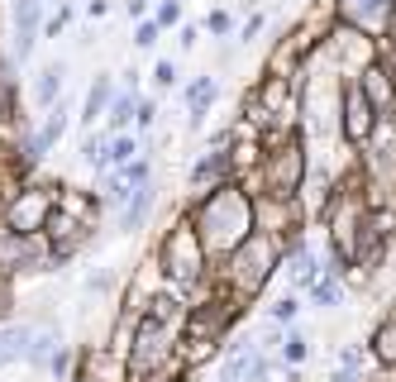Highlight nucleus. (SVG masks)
<instances>
[{"instance_id":"11","label":"nucleus","mask_w":396,"mask_h":382,"mask_svg":"<svg viewBox=\"0 0 396 382\" xmlns=\"http://www.w3.org/2000/svg\"><path fill=\"white\" fill-rule=\"evenodd\" d=\"M234 177V158L229 153H220V148H206L196 163H191V187L196 191H211L220 182H229Z\"/></svg>"},{"instance_id":"7","label":"nucleus","mask_w":396,"mask_h":382,"mask_svg":"<svg viewBox=\"0 0 396 382\" xmlns=\"http://www.w3.org/2000/svg\"><path fill=\"white\" fill-rule=\"evenodd\" d=\"M48 215H53V201L38 187H20V196L0 211V225H10V229H20V234H43Z\"/></svg>"},{"instance_id":"24","label":"nucleus","mask_w":396,"mask_h":382,"mask_svg":"<svg viewBox=\"0 0 396 382\" xmlns=\"http://www.w3.org/2000/svg\"><path fill=\"white\" fill-rule=\"evenodd\" d=\"M158 38H162V24H158V20H139V29H134V48H139V53H148Z\"/></svg>"},{"instance_id":"17","label":"nucleus","mask_w":396,"mask_h":382,"mask_svg":"<svg viewBox=\"0 0 396 382\" xmlns=\"http://www.w3.org/2000/svg\"><path fill=\"white\" fill-rule=\"evenodd\" d=\"M62 82H67V62H48L38 77H34V106L48 110L62 101Z\"/></svg>"},{"instance_id":"25","label":"nucleus","mask_w":396,"mask_h":382,"mask_svg":"<svg viewBox=\"0 0 396 382\" xmlns=\"http://www.w3.org/2000/svg\"><path fill=\"white\" fill-rule=\"evenodd\" d=\"M153 86H158V91H172V86H177V62H167V57L153 62Z\"/></svg>"},{"instance_id":"16","label":"nucleus","mask_w":396,"mask_h":382,"mask_svg":"<svg viewBox=\"0 0 396 382\" xmlns=\"http://www.w3.org/2000/svg\"><path fill=\"white\" fill-rule=\"evenodd\" d=\"M368 354L377 368H396V311L377 320V330H372V339H368Z\"/></svg>"},{"instance_id":"3","label":"nucleus","mask_w":396,"mask_h":382,"mask_svg":"<svg viewBox=\"0 0 396 382\" xmlns=\"http://www.w3.org/2000/svg\"><path fill=\"white\" fill-rule=\"evenodd\" d=\"M277 263H282L277 239L263 234V229H253L248 239H239L229 248V287H234L239 297H258L267 287V277L277 273Z\"/></svg>"},{"instance_id":"33","label":"nucleus","mask_w":396,"mask_h":382,"mask_svg":"<svg viewBox=\"0 0 396 382\" xmlns=\"http://www.w3.org/2000/svg\"><path fill=\"white\" fill-rule=\"evenodd\" d=\"M86 292H96V297L110 292V273H91V277H86Z\"/></svg>"},{"instance_id":"35","label":"nucleus","mask_w":396,"mask_h":382,"mask_svg":"<svg viewBox=\"0 0 396 382\" xmlns=\"http://www.w3.org/2000/svg\"><path fill=\"white\" fill-rule=\"evenodd\" d=\"M67 20H72V5H62L53 20H48V34H62V24H67Z\"/></svg>"},{"instance_id":"30","label":"nucleus","mask_w":396,"mask_h":382,"mask_svg":"<svg viewBox=\"0 0 396 382\" xmlns=\"http://www.w3.org/2000/svg\"><path fill=\"white\" fill-rule=\"evenodd\" d=\"M296 311H301V301H296V297H282V301H272V320H277V325H282V320H291Z\"/></svg>"},{"instance_id":"31","label":"nucleus","mask_w":396,"mask_h":382,"mask_svg":"<svg viewBox=\"0 0 396 382\" xmlns=\"http://www.w3.org/2000/svg\"><path fill=\"white\" fill-rule=\"evenodd\" d=\"M330 382H363V368H353V363H334Z\"/></svg>"},{"instance_id":"2","label":"nucleus","mask_w":396,"mask_h":382,"mask_svg":"<svg viewBox=\"0 0 396 382\" xmlns=\"http://www.w3.org/2000/svg\"><path fill=\"white\" fill-rule=\"evenodd\" d=\"M172 320H177V301L172 297H153L148 311L134 325V344H129V382L153 378L162 363L172 358Z\"/></svg>"},{"instance_id":"29","label":"nucleus","mask_w":396,"mask_h":382,"mask_svg":"<svg viewBox=\"0 0 396 382\" xmlns=\"http://www.w3.org/2000/svg\"><path fill=\"white\" fill-rule=\"evenodd\" d=\"M120 177H125L129 187H139V182H148V163H143V158H129V163H125V172H120Z\"/></svg>"},{"instance_id":"28","label":"nucleus","mask_w":396,"mask_h":382,"mask_svg":"<svg viewBox=\"0 0 396 382\" xmlns=\"http://www.w3.org/2000/svg\"><path fill=\"white\" fill-rule=\"evenodd\" d=\"M153 20H158L162 29H167V24H182V0H162V5H158V15H153Z\"/></svg>"},{"instance_id":"18","label":"nucleus","mask_w":396,"mask_h":382,"mask_svg":"<svg viewBox=\"0 0 396 382\" xmlns=\"http://www.w3.org/2000/svg\"><path fill=\"white\" fill-rule=\"evenodd\" d=\"M29 339H34V325H0V368L24 363L29 358Z\"/></svg>"},{"instance_id":"10","label":"nucleus","mask_w":396,"mask_h":382,"mask_svg":"<svg viewBox=\"0 0 396 382\" xmlns=\"http://www.w3.org/2000/svg\"><path fill=\"white\" fill-rule=\"evenodd\" d=\"M392 5L396 0H339L344 20L363 34H387L392 29Z\"/></svg>"},{"instance_id":"5","label":"nucleus","mask_w":396,"mask_h":382,"mask_svg":"<svg viewBox=\"0 0 396 382\" xmlns=\"http://www.w3.org/2000/svg\"><path fill=\"white\" fill-rule=\"evenodd\" d=\"M301 187H306V148H301V139H282L277 148L263 153V191L267 201L291 206Z\"/></svg>"},{"instance_id":"26","label":"nucleus","mask_w":396,"mask_h":382,"mask_svg":"<svg viewBox=\"0 0 396 382\" xmlns=\"http://www.w3.org/2000/svg\"><path fill=\"white\" fill-rule=\"evenodd\" d=\"M282 354H287V363L311 358V339H306V334H287V349H282Z\"/></svg>"},{"instance_id":"34","label":"nucleus","mask_w":396,"mask_h":382,"mask_svg":"<svg viewBox=\"0 0 396 382\" xmlns=\"http://www.w3.org/2000/svg\"><path fill=\"white\" fill-rule=\"evenodd\" d=\"M263 34V15H253L248 24H243V34H239V43H248V38H258Z\"/></svg>"},{"instance_id":"4","label":"nucleus","mask_w":396,"mask_h":382,"mask_svg":"<svg viewBox=\"0 0 396 382\" xmlns=\"http://www.w3.org/2000/svg\"><path fill=\"white\" fill-rule=\"evenodd\" d=\"M158 268H162V277H167V282H177V287H191V282H201V277H206V248H201V234L191 229V220H186V215L162 234Z\"/></svg>"},{"instance_id":"32","label":"nucleus","mask_w":396,"mask_h":382,"mask_svg":"<svg viewBox=\"0 0 396 382\" xmlns=\"http://www.w3.org/2000/svg\"><path fill=\"white\" fill-rule=\"evenodd\" d=\"M206 29H211V34H229V10H211Z\"/></svg>"},{"instance_id":"27","label":"nucleus","mask_w":396,"mask_h":382,"mask_svg":"<svg viewBox=\"0 0 396 382\" xmlns=\"http://www.w3.org/2000/svg\"><path fill=\"white\" fill-rule=\"evenodd\" d=\"M153 120H158V101H139L134 106V125L139 129H153Z\"/></svg>"},{"instance_id":"13","label":"nucleus","mask_w":396,"mask_h":382,"mask_svg":"<svg viewBox=\"0 0 396 382\" xmlns=\"http://www.w3.org/2000/svg\"><path fill=\"white\" fill-rule=\"evenodd\" d=\"M48 0H15V57L24 62L34 38H38V15H43Z\"/></svg>"},{"instance_id":"9","label":"nucleus","mask_w":396,"mask_h":382,"mask_svg":"<svg viewBox=\"0 0 396 382\" xmlns=\"http://www.w3.org/2000/svg\"><path fill=\"white\" fill-rule=\"evenodd\" d=\"M67 134V106L57 101V106H48L43 110V125L29 134V143H24V163H43L48 153H53V143Z\"/></svg>"},{"instance_id":"36","label":"nucleus","mask_w":396,"mask_h":382,"mask_svg":"<svg viewBox=\"0 0 396 382\" xmlns=\"http://www.w3.org/2000/svg\"><path fill=\"white\" fill-rule=\"evenodd\" d=\"M125 10H129L134 20H148V0H129V5H125Z\"/></svg>"},{"instance_id":"12","label":"nucleus","mask_w":396,"mask_h":382,"mask_svg":"<svg viewBox=\"0 0 396 382\" xmlns=\"http://www.w3.org/2000/svg\"><path fill=\"white\" fill-rule=\"evenodd\" d=\"M153 206H158V182L148 177V182H139V187H134V196L125 201V211H120V229H125V234L143 229V225L153 220Z\"/></svg>"},{"instance_id":"1","label":"nucleus","mask_w":396,"mask_h":382,"mask_svg":"<svg viewBox=\"0 0 396 382\" xmlns=\"http://www.w3.org/2000/svg\"><path fill=\"white\" fill-rule=\"evenodd\" d=\"M186 220H191V229L201 234L206 258H211V253H225V258H229V248L253 234V201H248L234 182H220V187L201 191V196L186 206Z\"/></svg>"},{"instance_id":"8","label":"nucleus","mask_w":396,"mask_h":382,"mask_svg":"<svg viewBox=\"0 0 396 382\" xmlns=\"http://www.w3.org/2000/svg\"><path fill=\"white\" fill-rule=\"evenodd\" d=\"M43 234H20L10 225H0V273H38L43 263Z\"/></svg>"},{"instance_id":"6","label":"nucleus","mask_w":396,"mask_h":382,"mask_svg":"<svg viewBox=\"0 0 396 382\" xmlns=\"http://www.w3.org/2000/svg\"><path fill=\"white\" fill-rule=\"evenodd\" d=\"M377 110H372L368 91H363V82L358 77H348V82H339V134L344 143H353V148H363L372 134H377Z\"/></svg>"},{"instance_id":"21","label":"nucleus","mask_w":396,"mask_h":382,"mask_svg":"<svg viewBox=\"0 0 396 382\" xmlns=\"http://www.w3.org/2000/svg\"><path fill=\"white\" fill-rule=\"evenodd\" d=\"M134 106H139V96H134V86H125L120 96H110V110H106V120H110V129L106 134H125L134 125Z\"/></svg>"},{"instance_id":"22","label":"nucleus","mask_w":396,"mask_h":382,"mask_svg":"<svg viewBox=\"0 0 396 382\" xmlns=\"http://www.w3.org/2000/svg\"><path fill=\"white\" fill-rule=\"evenodd\" d=\"M316 277H320V263H316V253H311V244H296L291 248V287L306 292Z\"/></svg>"},{"instance_id":"20","label":"nucleus","mask_w":396,"mask_h":382,"mask_svg":"<svg viewBox=\"0 0 396 382\" xmlns=\"http://www.w3.org/2000/svg\"><path fill=\"white\" fill-rule=\"evenodd\" d=\"M110 96H115L110 72H96V82H91V91H86V115H81V125H96V120L110 110Z\"/></svg>"},{"instance_id":"14","label":"nucleus","mask_w":396,"mask_h":382,"mask_svg":"<svg viewBox=\"0 0 396 382\" xmlns=\"http://www.w3.org/2000/svg\"><path fill=\"white\" fill-rule=\"evenodd\" d=\"M358 82H363V91H368V101H372V110L387 120L392 115V101H396V91H392V72L382 67V62H368L363 72H358Z\"/></svg>"},{"instance_id":"19","label":"nucleus","mask_w":396,"mask_h":382,"mask_svg":"<svg viewBox=\"0 0 396 382\" xmlns=\"http://www.w3.org/2000/svg\"><path fill=\"white\" fill-rule=\"evenodd\" d=\"M139 153V139L125 129V134H106V148H101V158H96V172H110V167H125Z\"/></svg>"},{"instance_id":"15","label":"nucleus","mask_w":396,"mask_h":382,"mask_svg":"<svg viewBox=\"0 0 396 382\" xmlns=\"http://www.w3.org/2000/svg\"><path fill=\"white\" fill-rule=\"evenodd\" d=\"M215 96H220L215 77H196V82L186 86V129H201V125H206V115H211Z\"/></svg>"},{"instance_id":"38","label":"nucleus","mask_w":396,"mask_h":382,"mask_svg":"<svg viewBox=\"0 0 396 382\" xmlns=\"http://www.w3.org/2000/svg\"><path fill=\"white\" fill-rule=\"evenodd\" d=\"M86 10H91V15H106V10H110V0H91Z\"/></svg>"},{"instance_id":"37","label":"nucleus","mask_w":396,"mask_h":382,"mask_svg":"<svg viewBox=\"0 0 396 382\" xmlns=\"http://www.w3.org/2000/svg\"><path fill=\"white\" fill-rule=\"evenodd\" d=\"M10 306V282H5V273H0V311Z\"/></svg>"},{"instance_id":"23","label":"nucleus","mask_w":396,"mask_h":382,"mask_svg":"<svg viewBox=\"0 0 396 382\" xmlns=\"http://www.w3.org/2000/svg\"><path fill=\"white\" fill-rule=\"evenodd\" d=\"M129 196H134V187L120 172H115V177H101V187H96V201H101V206H115V211H125Z\"/></svg>"}]
</instances>
